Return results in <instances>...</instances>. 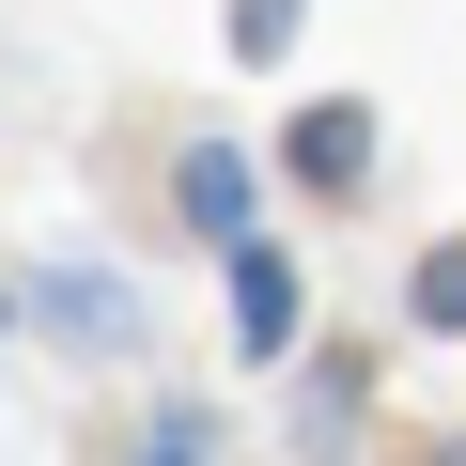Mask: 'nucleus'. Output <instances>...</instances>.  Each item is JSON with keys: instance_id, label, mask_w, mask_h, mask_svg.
I'll use <instances>...</instances> for the list:
<instances>
[{"instance_id": "1", "label": "nucleus", "mask_w": 466, "mask_h": 466, "mask_svg": "<svg viewBox=\"0 0 466 466\" xmlns=\"http://www.w3.org/2000/svg\"><path fill=\"white\" fill-rule=\"evenodd\" d=\"M171 202H187V233H202V249H249V218H265V171L233 156V140H187V156H171Z\"/></svg>"}, {"instance_id": "8", "label": "nucleus", "mask_w": 466, "mask_h": 466, "mask_svg": "<svg viewBox=\"0 0 466 466\" xmlns=\"http://www.w3.org/2000/svg\"><path fill=\"white\" fill-rule=\"evenodd\" d=\"M435 466H466V451H435Z\"/></svg>"}, {"instance_id": "7", "label": "nucleus", "mask_w": 466, "mask_h": 466, "mask_svg": "<svg viewBox=\"0 0 466 466\" xmlns=\"http://www.w3.org/2000/svg\"><path fill=\"white\" fill-rule=\"evenodd\" d=\"M140 466H202V435H187V420H171V435H156V451H140Z\"/></svg>"}, {"instance_id": "9", "label": "nucleus", "mask_w": 466, "mask_h": 466, "mask_svg": "<svg viewBox=\"0 0 466 466\" xmlns=\"http://www.w3.org/2000/svg\"><path fill=\"white\" fill-rule=\"evenodd\" d=\"M0 311H16V296H0Z\"/></svg>"}, {"instance_id": "5", "label": "nucleus", "mask_w": 466, "mask_h": 466, "mask_svg": "<svg viewBox=\"0 0 466 466\" xmlns=\"http://www.w3.org/2000/svg\"><path fill=\"white\" fill-rule=\"evenodd\" d=\"M404 311H420V327H466V233H435V249H420V280H404Z\"/></svg>"}, {"instance_id": "4", "label": "nucleus", "mask_w": 466, "mask_h": 466, "mask_svg": "<svg viewBox=\"0 0 466 466\" xmlns=\"http://www.w3.org/2000/svg\"><path fill=\"white\" fill-rule=\"evenodd\" d=\"M32 311H47V327H78V342H140V296H125L109 265H47V280H32Z\"/></svg>"}, {"instance_id": "3", "label": "nucleus", "mask_w": 466, "mask_h": 466, "mask_svg": "<svg viewBox=\"0 0 466 466\" xmlns=\"http://www.w3.org/2000/svg\"><path fill=\"white\" fill-rule=\"evenodd\" d=\"M280 156H296V187H358V171H373V109H358V94H327V109H296V140H280Z\"/></svg>"}, {"instance_id": "2", "label": "nucleus", "mask_w": 466, "mask_h": 466, "mask_svg": "<svg viewBox=\"0 0 466 466\" xmlns=\"http://www.w3.org/2000/svg\"><path fill=\"white\" fill-rule=\"evenodd\" d=\"M233 342H249V358H296V265L265 249V233L233 249Z\"/></svg>"}, {"instance_id": "6", "label": "nucleus", "mask_w": 466, "mask_h": 466, "mask_svg": "<svg viewBox=\"0 0 466 466\" xmlns=\"http://www.w3.org/2000/svg\"><path fill=\"white\" fill-rule=\"evenodd\" d=\"M296 47V0H233V63H280Z\"/></svg>"}]
</instances>
